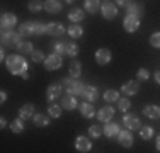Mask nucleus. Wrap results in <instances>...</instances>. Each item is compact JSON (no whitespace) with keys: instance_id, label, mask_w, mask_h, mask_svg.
Returning <instances> with one entry per match:
<instances>
[{"instance_id":"1","label":"nucleus","mask_w":160,"mask_h":153,"mask_svg":"<svg viewBox=\"0 0 160 153\" xmlns=\"http://www.w3.org/2000/svg\"><path fill=\"white\" fill-rule=\"evenodd\" d=\"M5 63H7L9 72L14 73V75H22L26 70H28V61L19 55H10L9 58L5 60Z\"/></svg>"},{"instance_id":"2","label":"nucleus","mask_w":160,"mask_h":153,"mask_svg":"<svg viewBox=\"0 0 160 153\" xmlns=\"http://www.w3.org/2000/svg\"><path fill=\"white\" fill-rule=\"evenodd\" d=\"M21 34L14 32L12 29H2V44L3 46H17L21 41Z\"/></svg>"},{"instance_id":"3","label":"nucleus","mask_w":160,"mask_h":153,"mask_svg":"<svg viewBox=\"0 0 160 153\" xmlns=\"http://www.w3.org/2000/svg\"><path fill=\"white\" fill-rule=\"evenodd\" d=\"M63 87L70 95H78V94L82 95V90H83L82 82H78V80H70V78L63 80Z\"/></svg>"},{"instance_id":"4","label":"nucleus","mask_w":160,"mask_h":153,"mask_svg":"<svg viewBox=\"0 0 160 153\" xmlns=\"http://www.w3.org/2000/svg\"><path fill=\"white\" fill-rule=\"evenodd\" d=\"M60 67H62V55H58V53H53L44 60V68L46 70H58Z\"/></svg>"},{"instance_id":"5","label":"nucleus","mask_w":160,"mask_h":153,"mask_svg":"<svg viewBox=\"0 0 160 153\" xmlns=\"http://www.w3.org/2000/svg\"><path fill=\"white\" fill-rule=\"evenodd\" d=\"M138 26H140V17L126 14V17H124V29H126L128 32H135V31L138 29Z\"/></svg>"},{"instance_id":"6","label":"nucleus","mask_w":160,"mask_h":153,"mask_svg":"<svg viewBox=\"0 0 160 153\" xmlns=\"http://www.w3.org/2000/svg\"><path fill=\"white\" fill-rule=\"evenodd\" d=\"M82 97L85 99L87 102H94V101H97V97H99V92H97V89H96V87H92V85H83Z\"/></svg>"},{"instance_id":"7","label":"nucleus","mask_w":160,"mask_h":153,"mask_svg":"<svg viewBox=\"0 0 160 153\" xmlns=\"http://www.w3.org/2000/svg\"><path fill=\"white\" fill-rule=\"evenodd\" d=\"M16 22H17V19H16L14 14H10V12L2 14V19H0V26H2V29H12L14 26H16Z\"/></svg>"},{"instance_id":"8","label":"nucleus","mask_w":160,"mask_h":153,"mask_svg":"<svg viewBox=\"0 0 160 153\" xmlns=\"http://www.w3.org/2000/svg\"><path fill=\"white\" fill-rule=\"evenodd\" d=\"M96 61H97L99 65H108L109 61H111V51H109L108 48L97 49V53H96Z\"/></svg>"},{"instance_id":"9","label":"nucleus","mask_w":160,"mask_h":153,"mask_svg":"<svg viewBox=\"0 0 160 153\" xmlns=\"http://www.w3.org/2000/svg\"><path fill=\"white\" fill-rule=\"evenodd\" d=\"M123 122H124V126H126L128 129H140L142 128L140 119L136 116H133V114H126V116L123 117Z\"/></svg>"},{"instance_id":"10","label":"nucleus","mask_w":160,"mask_h":153,"mask_svg":"<svg viewBox=\"0 0 160 153\" xmlns=\"http://www.w3.org/2000/svg\"><path fill=\"white\" fill-rule=\"evenodd\" d=\"M112 116H114V109L111 106L102 107V109L99 111V114H97V117H99V121H101V122H109L112 119Z\"/></svg>"},{"instance_id":"11","label":"nucleus","mask_w":160,"mask_h":153,"mask_svg":"<svg viewBox=\"0 0 160 153\" xmlns=\"http://www.w3.org/2000/svg\"><path fill=\"white\" fill-rule=\"evenodd\" d=\"M46 32L51 34V36H62L65 32V26L62 22H51V24L46 26Z\"/></svg>"},{"instance_id":"12","label":"nucleus","mask_w":160,"mask_h":153,"mask_svg":"<svg viewBox=\"0 0 160 153\" xmlns=\"http://www.w3.org/2000/svg\"><path fill=\"white\" fill-rule=\"evenodd\" d=\"M19 34L21 36H31V34H36V22L28 21L19 27Z\"/></svg>"},{"instance_id":"13","label":"nucleus","mask_w":160,"mask_h":153,"mask_svg":"<svg viewBox=\"0 0 160 153\" xmlns=\"http://www.w3.org/2000/svg\"><path fill=\"white\" fill-rule=\"evenodd\" d=\"M75 148H77L78 151H89L90 148H92V143H90L89 138L85 136H78L77 141H75Z\"/></svg>"},{"instance_id":"14","label":"nucleus","mask_w":160,"mask_h":153,"mask_svg":"<svg viewBox=\"0 0 160 153\" xmlns=\"http://www.w3.org/2000/svg\"><path fill=\"white\" fill-rule=\"evenodd\" d=\"M116 14H118V7L114 5V3L106 2L104 5H102V15H104L106 19H114Z\"/></svg>"},{"instance_id":"15","label":"nucleus","mask_w":160,"mask_h":153,"mask_svg":"<svg viewBox=\"0 0 160 153\" xmlns=\"http://www.w3.org/2000/svg\"><path fill=\"white\" fill-rule=\"evenodd\" d=\"M44 9L49 14H56L62 10V2L60 0H44Z\"/></svg>"},{"instance_id":"16","label":"nucleus","mask_w":160,"mask_h":153,"mask_svg":"<svg viewBox=\"0 0 160 153\" xmlns=\"http://www.w3.org/2000/svg\"><path fill=\"white\" fill-rule=\"evenodd\" d=\"M60 95H62V85H49L48 90H46V97L48 101H55V99H58Z\"/></svg>"},{"instance_id":"17","label":"nucleus","mask_w":160,"mask_h":153,"mask_svg":"<svg viewBox=\"0 0 160 153\" xmlns=\"http://www.w3.org/2000/svg\"><path fill=\"white\" fill-rule=\"evenodd\" d=\"M138 90H140V83L138 82H128V83H124L123 89H121V92H123L124 95H135Z\"/></svg>"},{"instance_id":"18","label":"nucleus","mask_w":160,"mask_h":153,"mask_svg":"<svg viewBox=\"0 0 160 153\" xmlns=\"http://www.w3.org/2000/svg\"><path fill=\"white\" fill-rule=\"evenodd\" d=\"M143 114L147 117H150V119H157V117H160V107L158 106H145Z\"/></svg>"},{"instance_id":"19","label":"nucleus","mask_w":160,"mask_h":153,"mask_svg":"<svg viewBox=\"0 0 160 153\" xmlns=\"http://www.w3.org/2000/svg\"><path fill=\"white\" fill-rule=\"evenodd\" d=\"M62 107L63 109H67V111H73L75 107H77V101H75V97L73 95H65V97L62 99Z\"/></svg>"},{"instance_id":"20","label":"nucleus","mask_w":160,"mask_h":153,"mask_svg":"<svg viewBox=\"0 0 160 153\" xmlns=\"http://www.w3.org/2000/svg\"><path fill=\"white\" fill-rule=\"evenodd\" d=\"M119 143L123 145L124 148H129L133 145V136H131V133L129 131H119Z\"/></svg>"},{"instance_id":"21","label":"nucleus","mask_w":160,"mask_h":153,"mask_svg":"<svg viewBox=\"0 0 160 153\" xmlns=\"http://www.w3.org/2000/svg\"><path fill=\"white\" fill-rule=\"evenodd\" d=\"M34 116V106L32 104H24L21 107V111H19V117H22V119H29V117Z\"/></svg>"},{"instance_id":"22","label":"nucleus","mask_w":160,"mask_h":153,"mask_svg":"<svg viewBox=\"0 0 160 153\" xmlns=\"http://www.w3.org/2000/svg\"><path fill=\"white\" fill-rule=\"evenodd\" d=\"M83 17H85V14H83V10L78 9V7H73V9H70V12H68V19H70L72 22H78V21H82Z\"/></svg>"},{"instance_id":"23","label":"nucleus","mask_w":160,"mask_h":153,"mask_svg":"<svg viewBox=\"0 0 160 153\" xmlns=\"http://www.w3.org/2000/svg\"><path fill=\"white\" fill-rule=\"evenodd\" d=\"M80 112H82L83 117H94V107H92V102H83L80 104Z\"/></svg>"},{"instance_id":"24","label":"nucleus","mask_w":160,"mask_h":153,"mask_svg":"<svg viewBox=\"0 0 160 153\" xmlns=\"http://www.w3.org/2000/svg\"><path fill=\"white\" fill-rule=\"evenodd\" d=\"M104 133H106V136H108V138L118 136V135H119V126L114 124V122H108L106 128H104Z\"/></svg>"},{"instance_id":"25","label":"nucleus","mask_w":160,"mask_h":153,"mask_svg":"<svg viewBox=\"0 0 160 153\" xmlns=\"http://www.w3.org/2000/svg\"><path fill=\"white\" fill-rule=\"evenodd\" d=\"M19 53H24V55H28V53H32V44L31 41H19V44L16 46Z\"/></svg>"},{"instance_id":"26","label":"nucleus","mask_w":160,"mask_h":153,"mask_svg":"<svg viewBox=\"0 0 160 153\" xmlns=\"http://www.w3.org/2000/svg\"><path fill=\"white\" fill-rule=\"evenodd\" d=\"M126 14H131V15H136V17H142L143 15V7L138 5V3H129L128 5V12Z\"/></svg>"},{"instance_id":"27","label":"nucleus","mask_w":160,"mask_h":153,"mask_svg":"<svg viewBox=\"0 0 160 153\" xmlns=\"http://www.w3.org/2000/svg\"><path fill=\"white\" fill-rule=\"evenodd\" d=\"M10 131H12V133H22V131H24V119L19 117V119L10 122Z\"/></svg>"},{"instance_id":"28","label":"nucleus","mask_w":160,"mask_h":153,"mask_svg":"<svg viewBox=\"0 0 160 153\" xmlns=\"http://www.w3.org/2000/svg\"><path fill=\"white\" fill-rule=\"evenodd\" d=\"M80 72H82V65H80L78 61H72V63H70V76L78 78Z\"/></svg>"},{"instance_id":"29","label":"nucleus","mask_w":160,"mask_h":153,"mask_svg":"<svg viewBox=\"0 0 160 153\" xmlns=\"http://www.w3.org/2000/svg\"><path fill=\"white\" fill-rule=\"evenodd\" d=\"M32 121L36 126H39V128H44V126H48V116H43V114H36V116H32Z\"/></svg>"},{"instance_id":"30","label":"nucleus","mask_w":160,"mask_h":153,"mask_svg":"<svg viewBox=\"0 0 160 153\" xmlns=\"http://www.w3.org/2000/svg\"><path fill=\"white\" fill-rule=\"evenodd\" d=\"M68 34H70V37H73V39H77V37H82V34H83V29L80 27V26L73 24V26H70V27H68Z\"/></svg>"},{"instance_id":"31","label":"nucleus","mask_w":160,"mask_h":153,"mask_svg":"<svg viewBox=\"0 0 160 153\" xmlns=\"http://www.w3.org/2000/svg\"><path fill=\"white\" fill-rule=\"evenodd\" d=\"M85 10L90 14L99 10V0H85Z\"/></svg>"},{"instance_id":"32","label":"nucleus","mask_w":160,"mask_h":153,"mask_svg":"<svg viewBox=\"0 0 160 153\" xmlns=\"http://www.w3.org/2000/svg\"><path fill=\"white\" fill-rule=\"evenodd\" d=\"M104 99H106V102H116L118 99H119V92H116V90H106V94H104Z\"/></svg>"},{"instance_id":"33","label":"nucleus","mask_w":160,"mask_h":153,"mask_svg":"<svg viewBox=\"0 0 160 153\" xmlns=\"http://www.w3.org/2000/svg\"><path fill=\"white\" fill-rule=\"evenodd\" d=\"M65 49H67L68 56H77L78 55V46L75 43H65Z\"/></svg>"},{"instance_id":"34","label":"nucleus","mask_w":160,"mask_h":153,"mask_svg":"<svg viewBox=\"0 0 160 153\" xmlns=\"http://www.w3.org/2000/svg\"><path fill=\"white\" fill-rule=\"evenodd\" d=\"M43 7H44V3L41 2V0H31V2H29V10H31V12H39Z\"/></svg>"},{"instance_id":"35","label":"nucleus","mask_w":160,"mask_h":153,"mask_svg":"<svg viewBox=\"0 0 160 153\" xmlns=\"http://www.w3.org/2000/svg\"><path fill=\"white\" fill-rule=\"evenodd\" d=\"M140 136H142L143 140H150V138L153 136V129H152L150 126H145V128L140 129Z\"/></svg>"},{"instance_id":"36","label":"nucleus","mask_w":160,"mask_h":153,"mask_svg":"<svg viewBox=\"0 0 160 153\" xmlns=\"http://www.w3.org/2000/svg\"><path fill=\"white\" fill-rule=\"evenodd\" d=\"M48 114L51 117H60V116H62V107H60V106H49Z\"/></svg>"},{"instance_id":"37","label":"nucleus","mask_w":160,"mask_h":153,"mask_svg":"<svg viewBox=\"0 0 160 153\" xmlns=\"http://www.w3.org/2000/svg\"><path fill=\"white\" fill-rule=\"evenodd\" d=\"M102 131H104V129H102L101 126H90V128H89V135L92 138H99L102 135Z\"/></svg>"},{"instance_id":"38","label":"nucleus","mask_w":160,"mask_h":153,"mask_svg":"<svg viewBox=\"0 0 160 153\" xmlns=\"http://www.w3.org/2000/svg\"><path fill=\"white\" fill-rule=\"evenodd\" d=\"M150 44L153 48H160V32H153L150 36Z\"/></svg>"},{"instance_id":"39","label":"nucleus","mask_w":160,"mask_h":153,"mask_svg":"<svg viewBox=\"0 0 160 153\" xmlns=\"http://www.w3.org/2000/svg\"><path fill=\"white\" fill-rule=\"evenodd\" d=\"M118 106H119V111L126 112V111L129 109V101L128 99H118Z\"/></svg>"},{"instance_id":"40","label":"nucleus","mask_w":160,"mask_h":153,"mask_svg":"<svg viewBox=\"0 0 160 153\" xmlns=\"http://www.w3.org/2000/svg\"><path fill=\"white\" fill-rule=\"evenodd\" d=\"M55 53H58V55H67V49H65V43H55Z\"/></svg>"},{"instance_id":"41","label":"nucleus","mask_w":160,"mask_h":153,"mask_svg":"<svg viewBox=\"0 0 160 153\" xmlns=\"http://www.w3.org/2000/svg\"><path fill=\"white\" fill-rule=\"evenodd\" d=\"M31 58H32V61H36V63H39V61H44L46 58L43 56V53L41 51H32L31 53Z\"/></svg>"},{"instance_id":"42","label":"nucleus","mask_w":160,"mask_h":153,"mask_svg":"<svg viewBox=\"0 0 160 153\" xmlns=\"http://www.w3.org/2000/svg\"><path fill=\"white\" fill-rule=\"evenodd\" d=\"M138 80H147L148 78V70L147 68H142V70H138Z\"/></svg>"},{"instance_id":"43","label":"nucleus","mask_w":160,"mask_h":153,"mask_svg":"<svg viewBox=\"0 0 160 153\" xmlns=\"http://www.w3.org/2000/svg\"><path fill=\"white\" fill-rule=\"evenodd\" d=\"M46 32V26L43 22H36V34H43Z\"/></svg>"},{"instance_id":"44","label":"nucleus","mask_w":160,"mask_h":153,"mask_svg":"<svg viewBox=\"0 0 160 153\" xmlns=\"http://www.w3.org/2000/svg\"><path fill=\"white\" fill-rule=\"evenodd\" d=\"M116 2L119 3V7H128L131 3V0H116Z\"/></svg>"},{"instance_id":"45","label":"nucleus","mask_w":160,"mask_h":153,"mask_svg":"<svg viewBox=\"0 0 160 153\" xmlns=\"http://www.w3.org/2000/svg\"><path fill=\"white\" fill-rule=\"evenodd\" d=\"M0 101H2V102H5V101H7V94H5L3 90L0 92Z\"/></svg>"},{"instance_id":"46","label":"nucleus","mask_w":160,"mask_h":153,"mask_svg":"<svg viewBox=\"0 0 160 153\" xmlns=\"http://www.w3.org/2000/svg\"><path fill=\"white\" fill-rule=\"evenodd\" d=\"M0 126H2V128H5V126H7V121H5V117H2V119H0Z\"/></svg>"},{"instance_id":"47","label":"nucleus","mask_w":160,"mask_h":153,"mask_svg":"<svg viewBox=\"0 0 160 153\" xmlns=\"http://www.w3.org/2000/svg\"><path fill=\"white\" fill-rule=\"evenodd\" d=\"M155 80H157V83H160V70L155 73Z\"/></svg>"},{"instance_id":"48","label":"nucleus","mask_w":160,"mask_h":153,"mask_svg":"<svg viewBox=\"0 0 160 153\" xmlns=\"http://www.w3.org/2000/svg\"><path fill=\"white\" fill-rule=\"evenodd\" d=\"M21 76H22V78H24V80H28V78H29V75H28V72H24V73H22Z\"/></svg>"},{"instance_id":"49","label":"nucleus","mask_w":160,"mask_h":153,"mask_svg":"<svg viewBox=\"0 0 160 153\" xmlns=\"http://www.w3.org/2000/svg\"><path fill=\"white\" fill-rule=\"evenodd\" d=\"M157 148L160 150V135H158V138H157Z\"/></svg>"},{"instance_id":"50","label":"nucleus","mask_w":160,"mask_h":153,"mask_svg":"<svg viewBox=\"0 0 160 153\" xmlns=\"http://www.w3.org/2000/svg\"><path fill=\"white\" fill-rule=\"evenodd\" d=\"M65 2H68V3H72V2H75V0H65Z\"/></svg>"}]
</instances>
